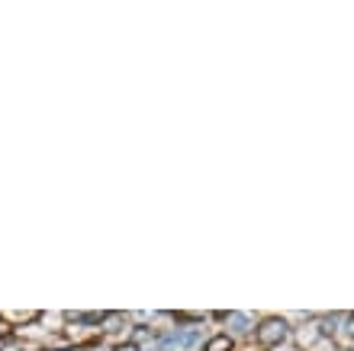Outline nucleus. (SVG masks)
<instances>
[{
  "label": "nucleus",
  "mask_w": 354,
  "mask_h": 351,
  "mask_svg": "<svg viewBox=\"0 0 354 351\" xmlns=\"http://www.w3.org/2000/svg\"><path fill=\"white\" fill-rule=\"evenodd\" d=\"M225 323L232 325V329H239V332H248V316H242V313H229V316H223Z\"/></svg>",
  "instance_id": "obj_3"
},
{
  "label": "nucleus",
  "mask_w": 354,
  "mask_h": 351,
  "mask_svg": "<svg viewBox=\"0 0 354 351\" xmlns=\"http://www.w3.org/2000/svg\"><path fill=\"white\" fill-rule=\"evenodd\" d=\"M0 332H7V323H3V319H0Z\"/></svg>",
  "instance_id": "obj_5"
},
{
  "label": "nucleus",
  "mask_w": 354,
  "mask_h": 351,
  "mask_svg": "<svg viewBox=\"0 0 354 351\" xmlns=\"http://www.w3.org/2000/svg\"><path fill=\"white\" fill-rule=\"evenodd\" d=\"M254 335H258V342L261 345H280L283 339H287V323L270 316V319H264V323L258 325V332Z\"/></svg>",
  "instance_id": "obj_1"
},
{
  "label": "nucleus",
  "mask_w": 354,
  "mask_h": 351,
  "mask_svg": "<svg viewBox=\"0 0 354 351\" xmlns=\"http://www.w3.org/2000/svg\"><path fill=\"white\" fill-rule=\"evenodd\" d=\"M203 351H232V339H229V335H216V339L206 342Z\"/></svg>",
  "instance_id": "obj_2"
},
{
  "label": "nucleus",
  "mask_w": 354,
  "mask_h": 351,
  "mask_svg": "<svg viewBox=\"0 0 354 351\" xmlns=\"http://www.w3.org/2000/svg\"><path fill=\"white\" fill-rule=\"evenodd\" d=\"M348 329H351V332H354V316H351V323H348Z\"/></svg>",
  "instance_id": "obj_6"
},
{
  "label": "nucleus",
  "mask_w": 354,
  "mask_h": 351,
  "mask_svg": "<svg viewBox=\"0 0 354 351\" xmlns=\"http://www.w3.org/2000/svg\"><path fill=\"white\" fill-rule=\"evenodd\" d=\"M116 351H139V345H136V342H126V345H120Z\"/></svg>",
  "instance_id": "obj_4"
}]
</instances>
